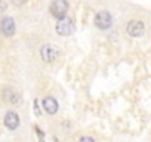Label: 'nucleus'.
<instances>
[{"label":"nucleus","mask_w":151,"mask_h":142,"mask_svg":"<svg viewBox=\"0 0 151 142\" xmlns=\"http://www.w3.org/2000/svg\"><path fill=\"white\" fill-rule=\"evenodd\" d=\"M42 107H43V110H45L47 114H50V115H53V114L58 111V108H59L58 101H56L53 96H45V98L42 99Z\"/></svg>","instance_id":"nucleus-9"},{"label":"nucleus","mask_w":151,"mask_h":142,"mask_svg":"<svg viewBox=\"0 0 151 142\" xmlns=\"http://www.w3.org/2000/svg\"><path fill=\"white\" fill-rule=\"evenodd\" d=\"M59 56V50L53 46V44H43L42 47H40V58H42V61L43 62H47V64H50V62H53L56 58Z\"/></svg>","instance_id":"nucleus-5"},{"label":"nucleus","mask_w":151,"mask_h":142,"mask_svg":"<svg viewBox=\"0 0 151 142\" xmlns=\"http://www.w3.org/2000/svg\"><path fill=\"white\" fill-rule=\"evenodd\" d=\"M17 31V25H15V21L14 18L11 16H5L2 21H0V33L6 37H12Z\"/></svg>","instance_id":"nucleus-6"},{"label":"nucleus","mask_w":151,"mask_h":142,"mask_svg":"<svg viewBox=\"0 0 151 142\" xmlns=\"http://www.w3.org/2000/svg\"><path fill=\"white\" fill-rule=\"evenodd\" d=\"M93 22H95L96 28H99V30H110L113 27V16L108 11H99V12H96Z\"/></svg>","instance_id":"nucleus-3"},{"label":"nucleus","mask_w":151,"mask_h":142,"mask_svg":"<svg viewBox=\"0 0 151 142\" xmlns=\"http://www.w3.org/2000/svg\"><path fill=\"white\" fill-rule=\"evenodd\" d=\"M79 142H95V139L91 138V136H82V138L79 139Z\"/></svg>","instance_id":"nucleus-12"},{"label":"nucleus","mask_w":151,"mask_h":142,"mask_svg":"<svg viewBox=\"0 0 151 142\" xmlns=\"http://www.w3.org/2000/svg\"><path fill=\"white\" fill-rule=\"evenodd\" d=\"M6 9H8V3L5 0H0V14H5Z\"/></svg>","instance_id":"nucleus-10"},{"label":"nucleus","mask_w":151,"mask_h":142,"mask_svg":"<svg viewBox=\"0 0 151 142\" xmlns=\"http://www.w3.org/2000/svg\"><path fill=\"white\" fill-rule=\"evenodd\" d=\"M2 98L6 104H11V105H18L21 102V95L12 87H3L2 89Z\"/></svg>","instance_id":"nucleus-7"},{"label":"nucleus","mask_w":151,"mask_h":142,"mask_svg":"<svg viewBox=\"0 0 151 142\" xmlns=\"http://www.w3.org/2000/svg\"><path fill=\"white\" fill-rule=\"evenodd\" d=\"M49 12L53 18L61 19L68 14V2L67 0H52L49 5Z\"/></svg>","instance_id":"nucleus-2"},{"label":"nucleus","mask_w":151,"mask_h":142,"mask_svg":"<svg viewBox=\"0 0 151 142\" xmlns=\"http://www.w3.org/2000/svg\"><path fill=\"white\" fill-rule=\"evenodd\" d=\"M126 33L127 36L133 37V39H138V37H142L144 33H145V24L142 21H138V19H132L127 22L126 25Z\"/></svg>","instance_id":"nucleus-4"},{"label":"nucleus","mask_w":151,"mask_h":142,"mask_svg":"<svg viewBox=\"0 0 151 142\" xmlns=\"http://www.w3.org/2000/svg\"><path fill=\"white\" fill-rule=\"evenodd\" d=\"M55 31L58 36L61 37H68L74 33V21L70 16H64L61 19H58L56 25H55Z\"/></svg>","instance_id":"nucleus-1"},{"label":"nucleus","mask_w":151,"mask_h":142,"mask_svg":"<svg viewBox=\"0 0 151 142\" xmlns=\"http://www.w3.org/2000/svg\"><path fill=\"white\" fill-rule=\"evenodd\" d=\"M11 3L14 6H22L24 3H27V0H11Z\"/></svg>","instance_id":"nucleus-11"},{"label":"nucleus","mask_w":151,"mask_h":142,"mask_svg":"<svg viewBox=\"0 0 151 142\" xmlns=\"http://www.w3.org/2000/svg\"><path fill=\"white\" fill-rule=\"evenodd\" d=\"M3 123H5V126H6L9 130H17L18 126H19V115H18L15 111H8V113L5 114Z\"/></svg>","instance_id":"nucleus-8"}]
</instances>
